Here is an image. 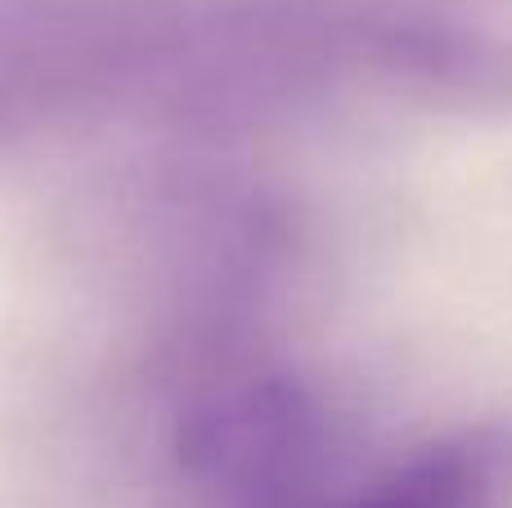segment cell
<instances>
[{
  "instance_id": "7a4b0ae2",
  "label": "cell",
  "mask_w": 512,
  "mask_h": 508,
  "mask_svg": "<svg viewBox=\"0 0 512 508\" xmlns=\"http://www.w3.org/2000/svg\"><path fill=\"white\" fill-rule=\"evenodd\" d=\"M297 508H512V419L427 437L369 486Z\"/></svg>"
},
{
  "instance_id": "6da1fadb",
  "label": "cell",
  "mask_w": 512,
  "mask_h": 508,
  "mask_svg": "<svg viewBox=\"0 0 512 508\" xmlns=\"http://www.w3.org/2000/svg\"><path fill=\"white\" fill-rule=\"evenodd\" d=\"M333 419L301 378L234 374L198 392L176 423V464L225 508H297L319 500Z\"/></svg>"
}]
</instances>
